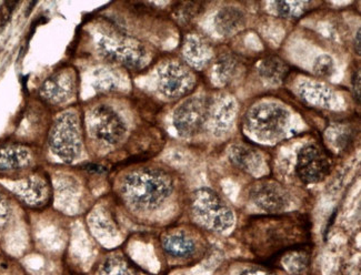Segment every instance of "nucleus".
<instances>
[{
    "mask_svg": "<svg viewBox=\"0 0 361 275\" xmlns=\"http://www.w3.org/2000/svg\"><path fill=\"white\" fill-rule=\"evenodd\" d=\"M243 238L257 259L276 263L285 252L309 244L310 221L301 213L258 215L248 221Z\"/></svg>",
    "mask_w": 361,
    "mask_h": 275,
    "instance_id": "obj_1",
    "label": "nucleus"
},
{
    "mask_svg": "<svg viewBox=\"0 0 361 275\" xmlns=\"http://www.w3.org/2000/svg\"><path fill=\"white\" fill-rule=\"evenodd\" d=\"M164 251L169 257L187 259L198 251V242L192 234L183 230L169 231L161 238Z\"/></svg>",
    "mask_w": 361,
    "mask_h": 275,
    "instance_id": "obj_14",
    "label": "nucleus"
},
{
    "mask_svg": "<svg viewBox=\"0 0 361 275\" xmlns=\"http://www.w3.org/2000/svg\"><path fill=\"white\" fill-rule=\"evenodd\" d=\"M241 68V61L233 53L220 55L212 61V82L219 87L228 86L240 75Z\"/></svg>",
    "mask_w": 361,
    "mask_h": 275,
    "instance_id": "obj_18",
    "label": "nucleus"
},
{
    "mask_svg": "<svg viewBox=\"0 0 361 275\" xmlns=\"http://www.w3.org/2000/svg\"><path fill=\"white\" fill-rule=\"evenodd\" d=\"M98 275H139L138 270L121 255L106 257L98 270Z\"/></svg>",
    "mask_w": 361,
    "mask_h": 275,
    "instance_id": "obj_24",
    "label": "nucleus"
},
{
    "mask_svg": "<svg viewBox=\"0 0 361 275\" xmlns=\"http://www.w3.org/2000/svg\"><path fill=\"white\" fill-rule=\"evenodd\" d=\"M240 275H277L276 272L269 269L267 267H249L244 272L241 273Z\"/></svg>",
    "mask_w": 361,
    "mask_h": 275,
    "instance_id": "obj_31",
    "label": "nucleus"
},
{
    "mask_svg": "<svg viewBox=\"0 0 361 275\" xmlns=\"http://www.w3.org/2000/svg\"><path fill=\"white\" fill-rule=\"evenodd\" d=\"M310 259H312V247L310 244H305L285 252L278 259L277 262L283 265V269L291 274H301L310 265Z\"/></svg>",
    "mask_w": 361,
    "mask_h": 275,
    "instance_id": "obj_21",
    "label": "nucleus"
},
{
    "mask_svg": "<svg viewBox=\"0 0 361 275\" xmlns=\"http://www.w3.org/2000/svg\"><path fill=\"white\" fill-rule=\"evenodd\" d=\"M228 157L241 170L252 174H259L264 168L262 152L247 144H233L228 149Z\"/></svg>",
    "mask_w": 361,
    "mask_h": 275,
    "instance_id": "obj_17",
    "label": "nucleus"
},
{
    "mask_svg": "<svg viewBox=\"0 0 361 275\" xmlns=\"http://www.w3.org/2000/svg\"><path fill=\"white\" fill-rule=\"evenodd\" d=\"M351 87H353V97L357 101H360V72L359 70H353L351 76Z\"/></svg>",
    "mask_w": 361,
    "mask_h": 275,
    "instance_id": "obj_30",
    "label": "nucleus"
},
{
    "mask_svg": "<svg viewBox=\"0 0 361 275\" xmlns=\"http://www.w3.org/2000/svg\"><path fill=\"white\" fill-rule=\"evenodd\" d=\"M32 161V152L20 144H11L0 149V172L21 170L29 167Z\"/></svg>",
    "mask_w": 361,
    "mask_h": 275,
    "instance_id": "obj_19",
    "label": "nucleus"
},
{
    "mask_svg": "<svg viewBox=\"0 0 361 275\" xmlns=\"http://www.w3.org/2000/svg\"><path fill=\"white\" fill-rule=\"evenodd\" d=\"M246 25V13L235 6H227L219 9L214 18L216 32L221 37L235 36L241 32Z\"/></svg>",
    "mask_w": 361,
    "mask_h": 275,
    "instance_id": "obj_16",
    "label": "nucleus"
},
{
    "mask_svg": "<svg viewBox=\"0 0 361 275\" xmlns=\"http://www.w3.org/2000/svg\"><path fill=\"white\" fill-rule=\"evenodd\" d=\"M11 210L8 201L0 194V231L4 230L11 220Z\"/></svg>",
    "mask_w": 361,
    "mask_h": 275,
    "instance_id": "obj_29",
    "label": "nucleus"
},
{
    "mask_svg": "<svg viewBox=\"0 0 361 275\" xmlns=\"http://www.w3.org/2000/svg\"><path fill=\"white\" fill-rule=\"evenodd\" d=\"M17 3H6L4 5L3 15H1V24H7V21L11 19V13H13V8L16 7Z\"/></svg>",
    "mask_w": 361,
    "mask_h": 275,
    "instance_id": "obj_32",
    "label": "nucleus"
},
{
    "mask_svg": "<svg viewBox=\"0 0 361 275\" xmlns=\"http://www.w3.org/2000/svg\"><path fill=\"white\" fill-rule=\"evenodd\" d=\"M299 92L307 103L317 107L330 108L335 98V94L330 88L314 82L301 84L299 87Z\"/></svg>",
    "mask_w": 361,
    "mask_h": 275,
    "instance_id": "obj_22",
    "label": "nucleus"
},
{
    "mask_svg": "<svg viewBox=\"0 0 361 275\" xmlns=\"http://www.w3.org/2000/svg\"><path fill=\"white\" fill-rule=\"evenodd\" d=\"M215 100L209 96L187 98L173 111V122L176 132L183 138L202 134L212 119Z\"/></svg>",
    "mask_w": 361,
    "mask_h": 275,
    "instance_id": "obj_7",
    "label": "nucleus"
},
{
    "mask_svg": "<svg viewBox=\"0 0 361 275\" xmlns=\"http://www.w3.org/2000/svg\"><path fill=\"white\" fill-rule=\"evenodd\" d=\"M291 194L283 184L270 179H262L252 184L249 199L267 215L285 213L291 205Z\"/></svg>",
    "mask_w": 361,
    "mask_h": 275,
    "instance_id": "obj_10",
    "label": "nucleus"
},
{
    "mask_svg": "<svg viewBox=\"0 0 361 275\" xmlns=\"http://www.w3.org/2000/svg\"><path fill=\"white\" fill-rule=\"evenodd\" d=\"M88 128L94 139L102 143L116 146L127 134L125 121L109 105H98L88 115Z\"/></svg>",
    "mask_w": 361,
    "mask_h": 275,
    "instance_id": "obj_8",
    "label": "nucleus"
},
{
    "mask_svg": "<svg viewBox=\"0 0 361 275\" xmlns=\"http://www.w3.org/2000/svg\"><path fill=\"white\" fill-rule=\"evenodd\" d=\"M49 146L54 153L67 163L73 162L82 153V127L78 115L67 111L59 115L50 130Z\"/></svg>",
    "mask_w": 361,
    "mask_h": 275,
    "instance_id": "obj_6",
    "label": "nucleus"
},
{
    "mask_svg": "<svg viewBox=\"0 0 361 275\" xmlns=\"http://www.w3.org/2000/svg\"><path fill=\"white\" fill-rule=\"evenodd\" d=\"M98 49L107 60L119 63L131 70H140L150 60L146 46L121 29L113 28L104 32L98 41Z\"/></svg>",
    "mask_w": 361,
    "mask_h": 275,
    "instance_id": "obj_3",
    "label": "nucleus"
},
{
    "mask_svg": "<svg viewBox=\"0 0 361 275\" xmlns=\"http://www.w3.org/2000/svg\"><path fill=\"white\" fill-rule=\"evenodd\" d=\"M312 71L317 77L319 78H330L335 74L336 63L334 58L327 53H322L318 56L314 60Z\"/></svg>",
    "mask_w": 361,
    "mask_h": 275,
    "instance_id": "obj_26",
    "label": "nucleus"
},
{
    "mask_svg": "<svg viewBox=\"0 0 361 275\" xmlns=\"http://www.w3.org/2000/svg\"><path fill=\"white\" fill-rule=\"evenodd\" d=\"M331 170V159L327 151L314 143L301 148L297 155L296 173L304 184H316L325 180Z\"/></svg>",
    "mask_w": 361,
    "mask_h": 275,
    "instance_id": "obj_11",
    "label": "nucleus"
},
{
    "mask_svg": "<svg viewBox=\"0 0 361 275\" xmlns=\"http://www.w3.org/2000/svg\"><path fill=\"white\" fill-rule=\"evenodd\" d=\"M235 103L233 99L225 98L223 103L216 107V103L212 108V124H215V130L218 134H223L226 129L229 128L235 119ZM212 124V126H214Z\"/></svg>",
    "mask_w": 361,
    "mask_h": 275,
    "instance_id": "obj_23",
    "label": "nucleus"
},
{
    "mask_svg": "<svg viewBox=\"0 0 361 275\" xmlns=\"http://www.w3.org/2000/svg\"><path fill=\"white\" fill-rule=\"evenodd\" d=\"M13 191L29 207H42L49 199V186L44 179L38 177H32L15 184Z\"/></svg>",
    "mask_w": 361,
    "mask_h": 275,
    "instance_id": "obj_15",
    "label": "nucleus"
},
{
    "mask_svg": "<svg viewBox=\"0 0 361 275\" xmlns=\"http://www.w3.org/2000/svg\"><path fill=\"white\" fill-rule=\"evenodd\" d=\"M191 215L199 226L224 234L235 224V213L217 192L200 188L191 196Z\"/></svg>",
    "mask_w": 361,
    "mask_h": 275,
    "instance_id": "obj_4",
    "label": "nucleus"
},
{
    "mask_svg": "<svg viewBox=\"0 0 361 275\" xmlns=\"http://www.w3.org/2000/svg\"><path fill=\"white\" fill-rule=\"evenodd\" d=\"M183 56L186 65L191 68L202 70L214 61V49L207 40L200 34H190L187 36L183 46Z\"/></svg>",
    "mask_w": 361,
    "mask_h": 275,
    "instance_id": "obj_13",
    "label": "nucleus"
},
{
    "mask_svg": "<svg viewBox=\"0 0 361 275\" xmlns=\"http://www.w3.org/2000/svg\"><path fill=\"white\" fill-rule=\"evenodd\" d=\"M200 9H202V4L180 3L176 5L173 13H175V16L177 17V19L180 20L181 23H189L195 17L198 16Z\"/></svg>",
    "mask_w": 361,
    "mask_h": 275,
    "instance_id": "obj_27",
    "label": "nucleus"
},
{
    "mask_svg": "<svg viewBox=\"0 0 361 275\" xmlns=\"http://www.w3.org/2000/svg\"><path fill=\"white\" fill-rule=\"evenodd\" d=\"M257 70L262 80L270 86H279L285 82L290 68L281 58L277 56H268L258 63Z\"/></svg>",
    "mask_w": 361,
    "mask_h": 275,
    "instance_id": "obj_20",
    "label": "nucleus"
},
{
    "mask_svg": "<svg viewBox=\"0 0 361 275\" xmlns=\"http://www.w3.org/2000/svg\"><path fill=\"white\" fill-rule=\"evenodd\" d=\"M290 121L288 109L271 101L254 105L246 115L248 132L262 141H276L283 138L288 132Z\"/></svg>",
    "mask_w": 361,
    "mask_h": 275,
    "instance_id": "obj_5",
    "label": "nucleus"
},
{
    "mask_svg": "<svg viewBox=\"0 0 361 275\" xmlns=\"http://www.w3.org/2000/svg\"><path fill=\"white\" fill-rule=\"evenodd\" d=\"M119 191L129 207L149 212L169 199L173 191V179L163 169H135L121 179Z\"/></svg>",
    "mask_w": 361,
    "mask_h": 275,
    "instance_id": "obj_2",
    "label": "nucleus"
},
{
    "mask_svg": "<svg viewBox=\"0 0 361 275\" xmlns=\"http://www.w3.org/2000/svg\"><path fill=\"white\" fill-rule=\"evenodd\" d=\"M328 136L337 149H345L351 141V132L348 127H336L329 129Z\"/></svg>",
    "mask_w": 361,
    "mask_h": 275,
    "instance_id": "obj_28",
    "label": "nucleus"
},
{
    "mask_svg": "<svg viewBox=\"0 0 361 275\" xmlns=\"http://www.w3.org/2000/svg\"><path fill=\"white\" fill-rule=\"evenodd\" d=\"M353 47H355V51H356L357 55H360V29L357 30L355 40H353Z\"/></svg>",
    "mask_w": 361,
    "mask_h": 275,
    "instance_id": "obj_33",
    "label": "nucleus"
},
{
    "mask_svg": "<svg viewBox=\"0 0 361 275\" xmlns=\"http://www.w3.org/2000/svg\"><path fill=\"white\" fill-rule=\"evenodd\" d=\"M312 3L308 1H276V3H270L271 11L276 13L277 16L283 17V18L297 19L304 16L305 13H308L312 9Z\"/></svg>",
    "mask_w": 361,
    "mask_h": 275,
    "instance_id": "obj_25",
    "label": "nucleus"
},
{
    "mask_svg": "<svg viewBox=\"0 0 361 275\" xmlns=\"http://www.w3.org/2000/svg\"><path fill=\"white\" fill-rule=\"evenodd\" d=\"M76 91V76L71 69L58 71L42 84L40 96L51 105H61L71 100Z\"/></svg>",
    "mask_w": 361,
    "mask_h": 275,
    "instance_id": "obj_12",
    "label": "nucleus"
},
{
    "mask_svg": "<svg viewBox=\"0 0 361 275\" xmlns=\"http://www.w3.org/2000/svg\"><path fill=\"white\" fill-rule=\"evenodd\" d=\"M195 86L196 78L186 63L169 61L158 71V90L167 99L186 97Z\"/></svg>",
    "mask_w": 361,
    "mask_h": 275,
    "instance_id": "obj_9",
    "label": "nucleus"
}]
</instances>
